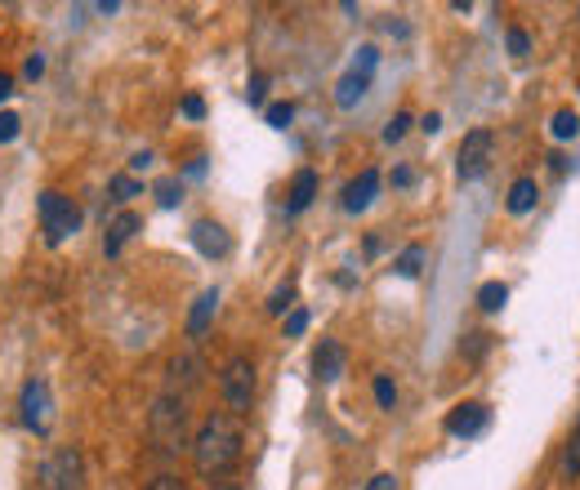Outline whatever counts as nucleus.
Wrapping results in <instances>:
<instances>
[{"mask_svg":"<svg viewBox=\"0 0 580 490\" xmlns=\"http://www.w3.org/2000/svg\"><path fill=\"white\" fill-rule=\"evenodd\" d=\"M241 446H246V432H241V419L228 411H215L202 419L197 437H192V464L206 481L228 477L241 464Z\"/></svg>","mask_w":580,"mask_h":490,"instance_id":"nucleus-1","label":"nucleus"},{"mask_svg":"<svg viewBox=\"0 0 580 490\" xmlns=\"http://www.w3.org/2000/svg\"><path fill=\"white\" fill-rule=\"evenodd\" d=\"M148 437H153V446L161 455H179L183 446H192L188 441V402H183V392H161V397L153 402L148 411Z\"/></svg>","mask_w":580,"mask_h":490,"instance_id":"nucleus-2","label":"nucleus"},{"mask_svg":"<svg viewBox=\"0 0 580 490\" xmlns=\"http://www.w3.org/2000/svg\"><path fill=\"white\" fill-rule=\"evenodd\" d=\"M255 388H259V379H255V362L251 357H228L223 362V370H219V392H223V406H228V415H246L251 406H255Z\"/></svg>","mask_w":580,"mask_h":490,"instance_id":"nucleus-3","label":"nucleus"},{"mask_svg":"<svg viewBox=\"0 0 580 490\" xmlns=\"http://www.w3.org/2000/svg\"><path fill=\"white\" fill-rule=\"evenodd\" d=\"M36 210H40V232H45V241L50 245H63L68 236H76V228H81V206L72 201V196H63V192H40V201H36Z\"/></svg>","mask_w":580,"mask_h":490,"instance_id":"nucleus-4","label":"nucleus"},{"mask_svg":"<svg viewBox=\"0 0 580 490\" xmlns=\"http://www.w3.org/2000/svg\"><path fill=\"white\" fill-rule=\"evenodd\" d=\"M19 419H23L27 432L50 437V428H55V388H50V379L32 375L23 383V392H19Z\"/></svg>","mask_w":580,"mask_h":490,"instance_id":"nucleus-5","label":"nucleus"},{"mask_svg":"<svg viewBox=\"0 0 580 490\" xmlns=\"http://www.w3.org/2000/svg\"><path fill=\"white\" fill-rule=\"evenodd\" d=\"M492 161H496V130H487V125L469 130L460 138V152H456V174L464 183H473V179H482L492 170Z\"/></svg>","mask_w":580,"mask_h":490,"instance_id":"nucleus-6","label":"nucleus"},{"mask_svg":"<svg viewBox=\"0 0 580 490\" xmlns=\"http://www.w3.org/2000/svg\"><path fill=\"white\" fill-rule=\"evenodd\" d=\"M375 68H379V49H375V45H362L358 59L349 63V72L340 76V85H335V103H340L345 112L358 108L362 98H366V89H371V81H375Z\"/></svg>","mask_w":580,"mask_h":490,"instance_id":"nucleus-7","label":"nucleus"},{"mask_svg":"<svg viewBox=\"0 0 580 490\" xmlns=\"http://www.w3.org/2000/svg\"><path fill=\"white\" fill-rule=\"evenodd\" d=\"M40 490H85V455L76 446H59L40 464Z\"/></svg>","mask_w":580,"mask_h":490,"instance_id":"nucleus-8","label":"nucleus"},{"mask_svg":"<svg viewBox=\"0 0 580 490\" xmlns=\"http://www.w3.org/2000/svg\"><path fill=\"white\" fill-rule=\"evenodd\" d=\"M487 424H492V406L487 402H460V406H451L447 411V432L451 437H482V432H487Z\"/></svg>","mask_w":580,"mask_h":490,"instance_id":"nucleus-9","label":"nucleus"},{"mask_svg":"<svg viewBox=\"0 0 580 490\" xmlns=\"http://www.w3.org/2000/svg\"><path fill=\"white\" fill-rule=\"evenodd\" d=\"M345 362H349V353H345V343L340 339H322L317 348H313V375L322 379V383H335L345 375Z\"/></svg>","mask_w":580,"mask_h":490,"instance_id":"nucleus-10","label":"nucleus"},{"mask_svg":"<svg viewBox=\"0 0 580 490\" xmlns=\"http://www.w3.org/2000/svg\"><path fill=\"white\" fill-rule=\"evenodd\" d=\"M192 245L206 255V259H223L228 250H232V236L223 232V223H215V219H197L192 223Z\"/></svg>","mask_w":580,"mask_h":490,"instance_id":"nucleus-11","label":"nucleus"},{"mask_svg":"<svg viewBox=\"0 0 580 490\" xmlns=\"http://www.w3.org/2000/svg\"><path fill=\"white\" fill-rule=\"evenodd\" d=\"M138 228H143V219H138L134 210H121L117 219H108V232H104V255H108V259H117V255L125 250V241H130Z\"/></svg>","mask_w":580,"mask_h":490,"instance_id":"nucleus-12","label":"nucleus"},{"mask_svg":"<svg viewBox=\"0 0 580 490\" xmlns=\"http://www.w3.org/2000/svg\"><path fill=\"white\" fill-rule=\"evenodd\" d=\"M215 313H219V290L210 285V290H202L197 294V304H192V313H188V339H202L206 330H210V321H215Z\"/></svg>","mask_w":580,"mask_h":490,"instance_id":"nucleus-13","label":"nucleus"},{"mask_svg":"<svg viewBox=\"0 0 580 490\" xmlns=\"http://www.w3.org/2000/svg\"><path fill=\"white\" fill-rule=\"evenodd\" d=\"M313 201H317V170H300L295 183H290V192H286V215L295 219V215H304Z\"/></svg>","mask_w":580,"mask_h":490,"instance_id":"nucleus-14","label":"nucleus"},{"mask_svg":"<svg viewBox=\"0 0 580 490\" xmlns=\"http://www.w3.org/2000/svg\"><path fill=\"white\" fill-rule=\"evenodd\" d=\"M375 192H379V170H362V174L345 187V210H349V215H362V210L375 201Z\"/></svg>","mask_w":580,"mask_h":490,"instance_id":"nucleus-15","label":"nucleus"},{"mask_svg":"<svg viewBox=\"0 0 580 490\" xmlns=\"http://www.w3.org/2000/svg\"><path fill=\"white\" fill-rule=\"evenodd\" d=\"M536 201H541L536 179H513V187H509V196H505V210H509V215H531V210H536Z\"/></svg>","mask_w":580,"mask_h":490,"instance_id":"nucleus-16","label":"nucleus"},{"mask_svg":"<svg viewBox=\"0 0 580 490\" xmlns=\"http://www.w3.org/2000/svg\"><path fill=\"white\" fill-rule=\"evenodd\" d=\"M505 304H509V285L505 281H487V285L478 290V308L482 313H500Z\"/></svg>","mask_w":580,"mask_h":490,"instance_id":"nucleus-17","label":"nucleus"},{"mask_svg":"<svg viewBox=\"0 0 580 490\" xmlns=\"http://www.w3.org/2000/svg\"><path fill=\"white\" fill-rule=\"evenodd\" d=\"M153 196H157V206L161 210H174L179 201H183V179H157V187H153Z\"/></svg>","mask_w":580,"mask_h":490,"instance_id":"nucleus-18","label":"nucleus"},{"mask_svg":"<svg viewBox=\"0 0 580 490\" xmlns=\"http://www.w3.org/2000/svg\"><path fill=\"white\" fill-rule=\"evenodd\" d=\"M295 285H300L295 277H286V281H281V285L268 294V313H273V317H286V308L295 304Z\"/></svg>","mask_w":580,"mask_h":490,"instance_id":"nucleus-19","label":"nucleus"},{"mask_svg":"<svg viewBox=\"0 0 580 490\" xmlns=\"http://www.w3.org/2000/svg\"><path fill=\"white\" fill-rule=\"evenodd\" d=\"M420 268H424V245H407V250L394 259V272H398V277H407V281H411V277H420Z\"/></svg>","mask_w":580,"mask_h":490,"instance_id":"nucleus-20","label":"nucleus"},{"mask_svg":"<svg viewBox=\"0 0 580 490\" xmlns=\"http://www.w3.org/2000/svg\"><path fill=\"white\" fill-rule=\"evenodd\" d=\"M549 134H554L558 143L576 138V134H580V117H576L571 108H558V112H554V121H549Z\"/></svg>","mask_w":580,"mask_h":490,"instance_id":"nucleus-21","label":"nucleus"},{"mask_svg":"<svg viewBox=\"0 0 580 490\" xmlns=\"http://www.w3.org/2000/svg\"><path fill=\"white\" fill-rule=\"evenodd\" d=\"M108 192H112V201H117V206H125L130 196H143V183H138L134 174H117V179L108 183Z\"/></svg>","mask_w":580,"mask_h":490,"instance_id":"nucleus-22","label":"nucleus"},{"mask_svg":"<svg viewBox=\"0 0 580 490\" xmlns=\"http://www.w3.org/2000/svg\"><path fill=\"white\" fill-rule=\"evenodd\" d=\"M375 402H379V411H394L398 406V383L389 375H375Z\"/></svg>","mask_w":580,"mask_h":490,"instance_id":"nucleus-23","label":"nucleus"},{"mask_svg":"<svg viewBox=\"0 0 580 490\" xmlns=\"http://www.w3.org/2000/svg\"><path fill=\"white\" fill-rule=\"evenodd\" d=\"M264 121L273 130H286L290 121H295V103H273V108H264Z\"/></svg>","mask_w":580,"mask_h":490,"instance_id":"nucleus-24","label":"nucleus"},{"mask_svg":"<svg viewBox=\"0 0 580 490\" xmlns=\"http://www.w3.org/2000/svg\"><path fill=\"white\" fill-rule=\"evenodd\" d=\"M407 130H411V117H407V112H398L389 125H384V143H402V138H407Z\"/></svg>","mask_w":580,"mask_h":490,"instance_id":"nucleus-25","label":"nucleus"},{"mask_svg":"<svg viewBox=\"0 0 580 490\" xmlns=\"http://www.w3.org/2000/svg\"><path fill=\"white\" fill-rule=\"evenodd\" d=\"M179 112H183L188 121H202V117H206V98H202V94H183Z\"/></svg>","mask_w":580,"mask_h":490,"instance_id":"nucleus-26","label":"nucleus"},{"mask_svg":"<svg viewBox=\"0 0 580 490\" xmlns=\"http://www.w3.org/2000/svg\"><path fill=\"white\" fill-rule=\"evenodd\" d=\"M246 98H251V108H264V98H268V76H264V72H255V76H251Z\"/></svg>","mask_w":580,"mask_h":490,"instance_id":"nucleus-27","label":"nucleus"},{"mask_svg":"<svg viewBox=\"0 0 580 490\" xmlns=\"http://www.w3.org/2000/svg\"><path fill=\"white\" fill-rule=\"evenodd\" d=\"M19 130H23V121H19L14 112H0V143H14Z\"/></svg>","mask_w":580,"mask_h":490,"instance_id":"nucleus-28","label":"nucleus"},{"mask_svg":"<svg viewBox=\"0 0 580 490\" xmlns=\"http://www.w3.org/2000/svg\"><path fill=\"white\" fill-rule=\"evenodd\" d=\"M527 49H531V36H527L522 27H509V54H513V59H522Z\"/></svg>","mask_w":580,"mask_h":490,"instance_id":"nucleus-29","label":"nucleus"},{"mask_svg":"<svg viewBox=\"0 0 580 490\" xmlns=\"http://www.w3.org/2000/svg\"><path fill=\"white\" fill-rule=\"evenodd\" d=\"M304 330H309V313H304V308H295V313L286 317V334H290V339H300Z\"/></svg>","mask_w":580,"mask_h":490,"instance_id":"nucleus-30","label":"nucleus"},{"mask_svg":"<svg viewBox=\"0 0 580 490\" xmlns=\"http://www.w3.org/2000/svg\"><path fill=\"white\" fill-rule=\"evenodd\" d=\"M487 343H492V334H469V343H460V353H464V348H469V357H473V362H478V357H482V353H487Z\"/></svg>","mask_w":580,"mask_h":490,"instance_id":"nucleus-31","label":"nucleus"},{"mask_svg":"<svg viewBox=\"0 0 580 490\" xmlns=\"http://www.w3.org/2000/svg\"><path fill=\"white\" fill-rule=\"evenodd\" d=\"M148 490H188V481H179V477L161 473V477H153V481H148Z\"/></svg>","mask_w":580,"mask_h":490,"instance_id":"nucleus-32","label":"nucleus"},{"mask_svg":"<svg viewBox=\"0 0 580 490\" xmlns=\"http://www.w3.org/2000/svg\"><path fill=\"white\" fill-rule=\"evenodd\" d=\"M366 490H398V477H394V473H375V477L366 481Z\"/></svg>","mask_w":580,"mask_h":490,"instance_id":"nucleus-33","label":"nucleus"},{"mask_svg":"<svg viewBox=\"0 0 580 490\" xmlns=\"http://www.w3.org/2000/svg\"><path fill=\"white\" fill-rule=\"evenodd\" d=\"M148 166H153V152H134V157H130V170H134V174L148 170Z\"/></svg>","mask_w":580,"mask_h":490,"instance_id":"nucleus-34","label":"nucleus"},{"mask_svg":"<svg viewBox=\"0 0 580 490\" xmlns=\"http://www.w3.org/2000/svg\"><path fill=\"white\" fill-rule=\"evenodd\" d=\"M420 130H424V134H438V130H443V117H438V112H428V117H424V125H420Z\"/></svg>","mask_w":580,"mask_h":490,"instance_id":"nucleus-35","label":"nucleus"},{"mask_svg":"<svg viewBox=\"0 0 580 490\" xmlns=\"http://www.w3.org/2000/svg\"><path fill=\"white\" fill-rule=\"evenodd\" d=\"M10 94H14V76H10V72H0V103H5Z\"/></svg>","mask_w":580,"mask_h":490,"instance_id":"nucleus-36","label":"nucleus"},{"mask_svg":"<svg viewBox=\"0 0 580 490\" xmlns=\"http://www.w3.org/2000/svg\"><path fill=\"white\" fill-rule=\"evenodd\" d=\"M415 183V170H394V187H411Z\"/></svg>","mask_w":580,"mask_h":490,"instance_id":"nucleus-37","label":"nucleus"},{"mask_svg":"<svg viewBox=\"0 0 580 490\" xmlns=\"http://www.w3.org/2000/svg\"><path fill=\"white\" fill-rule=\"evenodd\" d=\"M40 72H45V59H40V54H32V59H27V76H32V81H36V76H40Z\"/></svg>","mask_w":580,"mask_h":490,"instance_id":"nucleus-38","label":"nucleus"},{"mask_svg":"<svg viewBox=\"0 0 580 490\" xmlns=\"http://www.w3.org/2000/svg\"><path fill=\"white\" fill-rule=\"evenodd\" d=\"M202 174H206V161L197 157V161H192V166H188V179H202Z\"/></svg>","mask_w":580,"mask_h":490,"instance_id":"nucleus-39","label":"nucleus"},{"mask_svg":"<svg viewBox=\"0 0 580 490\" xmlns=\"http://www.w3.org/2000/svg\"><path fill=\"white\" fill-rule=\"evenodd\" d=\"M215 490H241V486H215Z\"/></svg>","mask_w":580,"mask_h":490,"instance_id":"nucleus-40","label":"nucleus"},{"mask_svg":"<svg viewBox=\"0 0 580 490\" xmlns=\"http://www.w3.org/2000/svg\"><path fill=\"white\" fill-rule=\"evenodd\" d=\"M576 437H580V424H576Z\"/></svg>","mask_w":580,"mask_h":490,"instance_id":"nucleus-41","label":"nucleus"}]
</instances>
